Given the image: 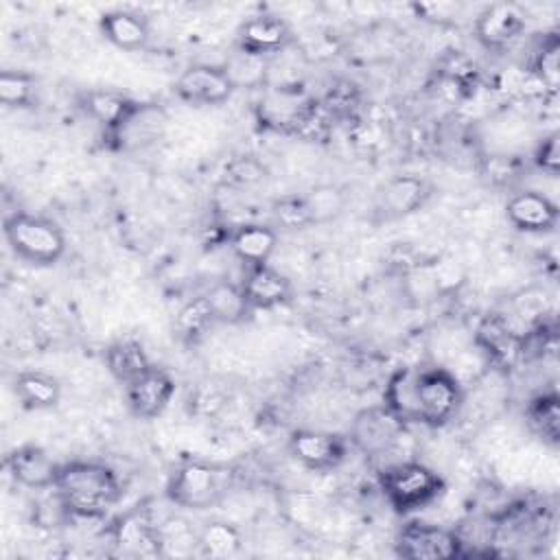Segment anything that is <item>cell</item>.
<instances>
[{"label": "cell", "mask_w": 560, "mask_h": 560, "mask_svg": "<svg viewBox=\"0 0 560 560\" xmlns=\"http://www.w3.org/2000/svg\"><path fill=\"white\" fill-rule=\"evenodd\" d=\"M332 112L326 107L324 101H308L302 107L295 109L291 116V129L295 136L308 140V142H322L328 138L332 129Z\"/></svg>", "instance_id": "obj_28"}, {"label": "cell", "mask_w": 560, "mask_h": 560, "mask_svg": "<svg viewBox=\"0 0 560 560\" xmlns=\"http://www.w3.org/2000/svg\"><path fill=\"white\" fill-rule=\"evenodd\" d=\"M166 122L168 118L160 105L138 103L125 122L107 133V140L116 151H138L155 144L164 136Z\"/></svg>", "instance_id": "obj_8"}, {"label": "cell", "mask_w": 560, "mask_h": 560, "mask_svg": "<svg viewBox=\"0 0 560 560\" xmlns=\"http://www.w3.org/2000/svg\"><path fill=\"white\" fill-rule=\"evenodd\" d=\"M114 542H118L127 553L147 556L160 551L162 536L149 512L136 508L114 525Z\"/></svg>", "instance_id": "obj_20"}, {"label": "cell", "mask_w": 560, "mask_h": 560, "mask_svg": "<svg viewBox=\"0 0 560 560\" xmlns=\"http://www.w3.org/2000/svg\"><path fill=\"white\" fill-rule=\"evenodd\" d=\"M217 324L206 295L188 300L175 315V335L184 343H197Z\"/></svg>", "instance_id": "obj_27"}, {"label": "cell", "mask_w": 560, "mask_h": 560, "mask_svg": "<svg viewBox=\"0 0 560 560\" xmlns=\"http://www.w3.org/2000/svg\"><path fill=\"white\" fill-rule=\"evenodd\" d=\"M558 138H560L558 131L549 133V136L538 144V149H536V153H534L536 166H538L540 171H545L547 175H558V171H560V149H558L560 140H558Z\"/></svg>", "instance_id": "obj_35"}, {"label": "cell", "mask_w": 560, "mask_h": 560, "mask_svg": "<svg viewBox=\"0 0 560 560\" xmlns=\"http://www.w3.org/2000/svg\"><path fill=\"white\" fill-rule=\"evenodd\" d=\"M387 503L398 514H409L429 505L444 490L442 477L420 462H400L387 466L378 477Z\"/></svg>", "instance_id": "obj_5"}, {"label": "cell", "mask_w": 560, "mask_h": 560, "mask_svg": "<svg viewBox=\"0 0 560 560\" xmlns=\"http://www.w3.org/2000/svg\"><path fill=\"white\" fill-rule=\"evenodd\" d=\"M203 295L210 304V311H212L217 324H238L252 311L241 284L217 282Z\"/></svg>", "instance_id": "obj_26"}, {"label": "cell", "mask_w": 560, "mask_h": 560, "mask_svg": "<svg viewBox=\"0 0 560 560\" xmlns=\"http://www.w3.org/2000/svg\"><path fill=\"white\" fill-rule=\"evenodd\" d=\"M98 28L103 37L122 50H142L149 42V22L144 15L127 9H114L101 15Z\"/></svg>", "instance_id": "obj_19"}, {"label": "cell", "mask_w": 560, "mask_h": 560, "mask_svg": "<svg viewBox=\"0 0 560 560\" xmlns=\"http://www.w3.org/2000/svg\"><path fill=\"white\" fill-rule=\"evenodd\" d=\"M232 481V470L223 464L188 459L175 468L166 483V497L188 510H203L221 501Z\"/></svg>", "instance_id": "obj_3"}, {"label": "cell", "mask_w": 560, "mask_h": 560, "mask_svg": "<svg viewBox=\"0 0 560 560\" xmlns=\"http://www.w3.org/2000/svg\"><path fill=\"white\" fill-rule=\"evenodd\" d=\"M236 42L241 52L265 57L282 50L291 42V28L282 18L262 13L245 20L238 26Z\"/></svg>", "instance_id": "obj_12"}, {"label": "cell", "mask_w": 560, "mask_h": 560, "mask_svg": "<svg viewBox=\"0 0 560 560\" xmlns=\"http://www.w3.org/2000/svg\"><path fill=\"white\" fill-rule=\"evenodd\" d=\"M525 420L529 429L547 444L560 442V398L556 392L534 396L525 407Z\"/></svg>", "instance_id": "obj_25"}, {"label": "cell", "mask_w": 560, "mask_h": 560, "mask_svg": "<svg viewBox=\"0 0 560 560\" xmlns=\"http://www.w3.org/2000/svg\"><path fill=\"white\" fill-rule=\"evenodd\" d=\"M173 394H175L173 376L158 365H151L138 378L125 385L129 411L142 420L158 418L168 407Z\"/></svg>", "instance_id": "obj_10"}, {"label": "cell", "mask_w": 560, "mask_h": 560, "mask_svg": "<svg viewBox=\"0 0 560 560\" xmlns=\"http://www.w3.org/2000/svg\"><path fill=\"white\" fill-rule=\"evenodd\" d=\"M59 466L61 464H55L52 457L37 444L18 446L7 455V468L11 477L26 488H52Z\"/></svg>", "instance_id": "obj_16"}, {"label": "cell", "mask_w": 560, "mask_h": 560, "mask_svg": "<svg viewBox=\"0 0 560 560\" xmlns=\"http://www.w3.org/2000/svg\"><path fill=\"white\" fill-rule=\"evenodd\" d=\"M291 455L311 470H332L348 455V440L339 433L298 429L289 438Z\"/></svg>", "instance_id": "obj_9"}, {"label": "cell", "mask_w": 560, "mask_h": 560, "mask_svg": "<svg viewBox=\"0 0 560 560\" xmlns=\"http://www.w3.org/2000/svg\"><path fill=\"white\" fill-rule=\"evenodd\" d=\"M4 238L11 252L31 265H52L66 252L61 228L39 214L15 212L4 219Z\"/></svg>", "instance_id": "obj_4"}, {"label": "cell", "mask_w": 560, "mask_h": 560, "mask_svg": "<svg viewBox=\"0 0 560 560\" xmlns=\"http://www.w3.org/2000/svg\"><path fill=\"white\" fill-rule=\"evenodd\" d=\"M402 420H398L385 405L361 409L350 427V442L363 455H385L402 435Z\"/></svg>", "instance_id": "obj_7"}, {"label": "cell", "mask_w": 560, "mask_h": 560, "mask_svg": "<svg viewBox=\"0 0 560 560\" xmlns=\"http://www.w3.org/2000/svg\"><path fill=\"white\" fill-rule=\"evenodd\" d=\"M302 197L311 217V225L328 223L337 219L346 208V192L332 184H319Z\"/></svg>", "instance_id": "obj_29"}, {"label": "cell", "mask_w": 560, "mask_h": 560, "mask_svg": "<svg viewBox=\"0 0 560 560\" xmlns=\"http://www.w3.org/2000/svg\"><path fill=\"white\" fill-rule=\"evenodd\" d=\"M431 197V184L416 175H398L389 179L376 201V210L385 219H400L420 210Z\"/></svg>", "instance_id": "obj_14"}, {"label": "cell", "mask_w": 560, "mask_h": 560, "mask_svg": "<svg viewBox=\"0 0 560 560\" xmlns=\"http://www.w3.org/2000/svg\"><path fill=\"white\" fill-rule=\"evenodd\" d=\"M234 88L225 68L190 66L179 74L175 94L192 105H221L232 96Z\"/></svg>", "instance_id": "obj_11"}, {"label": "cell", "mask_w": 560, "mask_h": 560, "mask_svg": "<svg viewBox=\"0 0 560 560\" xmlns=\"http://www.w3.org/2000/svg\"><path fill=\"white\" fill-rule=\"evenodd\" d=\"M13 394L26 409H52L61 400V385L52 374L26 370L13 378Z\"/></svg>", "instance_id": "obj_23"}, {"label": "cell", "mask_w": 560, "mask_h": 560, "mask_svg": "<svg viewBox=\"0 0 560 560\" xmlns=\"http://www.w3.org/2000/svg\"><path fill=\"white\" fill-rule=\"evenodd\" d=\"M241 287L249 308H273L291 298V280L267 262L247 267V276Z\"/></svg>", "instance_id": "obj_18"}, {"label": "cell", "mask_w": 560, "mask_h": 560, "mask_svg": "<svg viewBox=\"0 0 560 560\" xmlns=\"http://www.w3.org/2000/svg\"><path fill=\"white\" fill-rule=\"evenodd\" d=\"M477 343L499 368H512L523 359V337H518L501 315H488L477 326Z\"/></svg>", "instance_id": "obj_17"}, {"label": "cell", "mask_w": 560, "mask_h": 560, "mask_svg": "<svg viewBox=\"0 0 560 560\" xmlns=\"http://www.w3.org/2000/svg\"><path fill=\"white\" fill-rule=\"evenodd\" d=\"M105 365L109 374L120 383L129 385L133 378H138L144 370H149L153 363L149 361L144 348L136 339H118L107 346L105 350Z\"/></svg>", "instance_id": "obj_24"}, {"label": "cell", "mask_w": 560, "mask_h": 560, "mask_svg": "<svg viewBox=\"0 0 560 560\" xmlns=\"http://www.w3.org/2000/svg\"><path fill=\"white\" fill-rule=\"evenodd\" d=\"M138 101L118 90H90L81 98L83 112L94 118L105 131H114L136 109Z\"/></svg>", "instance_id": "obj_21"}, {"label": "cell", "mask_w": 560, "mask_h": 560, "mask_svg": "<svg viewBox=\"0 0 560 560\" xmlns=\"http://www.w3.org/2000/svg\"><path fill=\"white\" fill-rule=\"evenodd\" d=\"M505 217L521 232L542 234L558 225V206L536 190H525L505 203Z\"/></svg>", "instance_id": "obj_15"}, {"label": "cell", "mask_w": 560, "mask_h": 560, "mask_svg": "<svg viewBox=\"0 0 560 560\" xmlns=\"http://www.w3.org/2000/svg\"><path fill=\"white\" fill-rule=\"evenodd\" d=\"M262 177H265L262 166L256 160H249V158H241V160L232 162L225 171V182L232 184V186H238V188L252 186V184L260 182Z\"/></svg>", "instance_id": "obj_34"}, {"label": "cell", "mask_w": 560, "mask_h": 560, "mask_svg": "<svg viewBox=\"0 0 560 560\" xmlns=\"http://www.w3.org/2000/svg\"><path fill=\"white\" fill-rule=\"evenodd\" d=\"M61 505L83 518H98L120 501L122 486L114 468L98 462H68L59 466L52 486Z\"/></svg>", "instance_id": "obj_2"}, {"label": "cell", "mask_w": 560, "mask_h": 560, "mask_svg": "<svg viewBox=\"0 0 560 560\" xmlns=\"http://www.w3.org/2000/svg\"><path fill=\"white\" fill-rule=\"evenodd\" d=\"M35 98V79L28 72H0V103L7 107H28Z\"/></svg>", "instance_id": "obj_31"}, {"label": "cell", "mask_w": 560, "mask_h": 560, "mask_svg": "<svg viewBox=\"0 0 560 560\" xmlns=\"http://www.w3.org/2000/svg\"><path fill=\"white\" fill-rule=\"evenodd\" d=\"M525 28V15L516 4L510 2H497L486 7L475 22L477 39L492 50L505 48L510 42H514Z\"/></svg>", "instance_id": "obj_13"}, {"label": "cell", "mask_w": 560, "mask_h": 560, "mask_svg": "<svg viewBox=\"0 0 560 560\" xmlns=\"http://www.w3.org/2000/svg\"><path fill=\"white\" fill-rule=\"evenodd\" d=\"M197 542H199V547L206 556L225 558V556H232L241 549V534L230 523L212 521V523L203 525V529L199 532Z\"/></svg>", "instance_id": "obj_30"}, {"label": "cell", "mask_w": 560, "mask_h": 560, "mask_svg": "<svg viewBox=\"0 0 560 560\" xmlns=\"http://www.w3.org/2000/svg\"><path fill=\"white\" fill-rule=\"evenodd\" d=\"M276 243H278L276 230L262 223H243L230 234L232 252L247 267L265 265L273 254Z\"/></svg>", "instance_id": "obj_22"}, {"label": "cell", "mask_w": 560, "mask_h": 560, "mask_svg": "<svg viewBox=\"0 0 560 560\" xmlns=\"http://www.w3.org/2000/svg\"><path fill=\"white\" fill-rule=\"evenodd\" d=\"M396 553L407 560H448L462 556V540L451 529L411 521L398 534Z\"/></svg>", "instance_id": "obj_6"}, {"label": "cell", "mask_w": 560, "mask_h": 560, "mask_svg": "<svg viewBox=\"0 0 560 560\" xmlns=\"http://www.w3.org/2000/svg\"><path fill=\"white\" fill-rule=\"evenodd\" d=\"M464 400L457 378L435 365L400 368L392 374L383 405L402 424L442 427L459 411Z\"/></svg>", "instance_id": "obj_1"}, {"label": "cell", "mask_w": 560, "mask_h": 560, "mask_svg": "<svg viewBox=\"0 0 560 560\" xmlns=\"http://www.w3.org/2000/svg\"><path fill=\"white\" fill-rule=\"evenodd\" d=\"M534 72L549 88L558 90L560 83V39L556 35H547L536 55H534Z\"/></svg>", "instance_id": "obj_32"}, {"label": "cell", "mask_w": 560, "mask_h": 560, "mask_svg": "<svg viewBox=\"0 0 560 560\" xmlns=\"http://www.w3.org/2000/svg\"><path fill=\"white\" fill-rule=\"evenodd\" d=\"M273 219L280 228L284 230H302L306 225H311V217L304 203L302 195H287L273 201L271 206Z\"/></svg>", "instance_id": "obj_33"}]
</instances>
